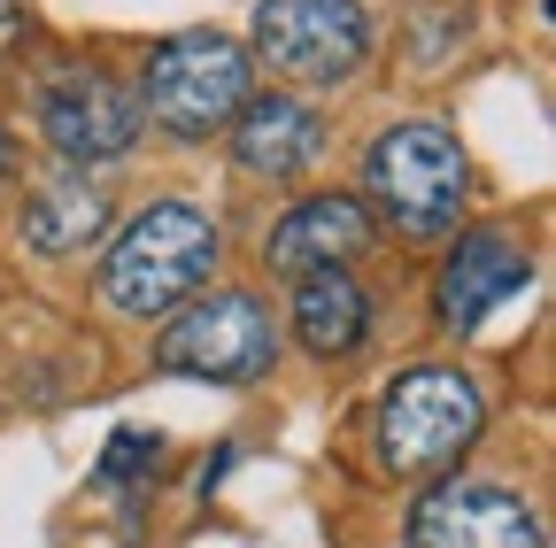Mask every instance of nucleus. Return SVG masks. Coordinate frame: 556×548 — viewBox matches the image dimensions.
<instances>
[{
  "label": "nucleus",
  "mask_w": 556,
  "mask_h": 548,
  "mask_svg": "<svg viewBox=\"0 0 556 548\" xmlns=\"http://www.w3.org/2000/svg\"><path fill=\"white\" fill-rule=\"evenodd\" d=\"M208 270H217V225L193 201H155L116 232V247L101 263V294L116 317H163L201 294Z\"/></svg>",
  "instance_id": "obj_1"
},
{
  "label": "nucleus",
  "mask_w": 556,
  "mask_h": 548,
  "mask_svg": "<svg viewBox=\"0 0 556 548\" xmlns=\"http://www.w3.org/2000/svg\"><path fill=\"white\" fill-rule=\"evenodd\" d=\"M364 193L379 201V217L409 240H441L464 217V193H471V163L456 148V131L433 116H409L387 124L371 155H364Z\"/></svg>",
  "instance_id": "obj_2"
},
{
  "label": "nucleus",
  "mask_w": 556,
  "mask_h": 548,
  "mask_svg": "<svg viewBox=\"0 0 556 548\" xmlns=\"http://www.w3.org/2000/svg\"><path fill=\"white\" fill-rule=\"evenodd\" d=\"M248 47L225 31H170L148 71H139V116H155L170 140H208L232 131V116L248 109Z\"/></svg>",
  "instance_id": "obj_3"
},
{
  "label": "nucleus",
  "mask_w": 556,
  "mask_h": 548,
  "mask_svg": "<svg viewBox=\"0 0 556 548\" xmlns=\"http://www.w3.org/2000/svg\"><path fill=\"white\" fill-rule=\"evenodd\" d=\"M479 425H486V402H479L471 371L409 364L379 402V456L394 471H441L479 441Z\"/></svg>",
  "instance_id": "obj_4"
},
{
  "label": "nucleus",
  "mask_w": 556,
  "mask_h": 548,
  "mask_svg": "<svg viewBox=\"0 0 556 548\" xmlns=\"http://www.w3.org/2000/svg\"><path fill=\"white\" fill-rule=\"evenodd\" d=\"M155 364L178 379H208V386H255L278 364V324L255 294H208L193 302L163 340H155Z\"/></svg>",
  "instance_id": "obj_5"
},
{
  "label": "nucleus",
  "mask_w": 556,
  "mask_h": 548,
  "mask_svg": "<svg viewBox=\"0 0 556 548\" xmlns=\"http://www.w3.org/2000/svg\"><path fill=\"white\" fill-rule=\"evenodd\" d=\"M255 54L294 86H340L364 71L371 24L356 0H255Z\"/></svg>",
  "instance_id": "obj_6"
},
{
  "label": "nucleus",
  "mask_w": 556,
  "mask_h": 548,
  "mask_svg": "<svg viewBox=\"0 0 556 548\" xmlns=\"http://www.w3.org/2000/svg\"><path fill=\"white\" fill-rule=\"evenodd\" d=\"M139 93L116 86L109 71H54L39 86V131L62 163H116L139 140Z\"/></svg>",
  "instance_id": "obj_7"
},
{
  "label": "nucleus",
  "mask_w": 556,
  "mask_h": 548,
  "mask_svg": "<svg viewBox=\"0 0 556 548\" xmlns=\"http://www.w3.org/2000/svg\"><path fill=\"white\" fill-rule=\"evenodd\" d=\"M409 548H548L526 495L495 479H448L409 510Z\"/></svg>",
  "instance_id": "obj_8"
},
{
  "label": "nucleus",
  "mask_w": 556,
  "mask_h": 548,
  "mask_svg": "<svg viewBox=\"0 0 556 548\" xmlns=\"http://www.w3.org/2000/svg\"><path fill=\"white\" fill-rule=\"evenodd\" d=\"M526 279H533V255H526L518 232H503V225L464 232L448 247V263H441V294H433L441 302V324L448 332H479L503 302L526 294Z\"/></svg>",
  "instance_id": "obj_9"
},
{
  "label": "nucleus",
  "mask_w": 556,
  "mask_h": 548,
  "mask_svg": "<svg viewBox=\"0 0 556 548\" xmlns=\"http://www.w3.org/2000/svg\"><path fill=\"white\" fill-rule=\"evenodd\" d=\"M371 247V217H364V201H348V193H309L294 201L287 217L270 225V270H294V279H309V270H340V263H356Z\"/></svg>",
  "instance_id": "obj_10"
},
{
  "label": "nucleus",
  "mask_w": 556,
  "mask_h": 548,
  "mask_svg": "<svg viewBox=\"0 0 556 548\" xmlns=\"http://www.w3.org/2000/svg\"><path fill=\"white\" fill-rule=\"evenodd\" d=\"M317 148H325V124H317V109L294 101V93H248V109L232 116V155H240V170H255V178H270V186L302 178V170L317 163Z\"/></svg>",
  "instance_id": "obj_11"
},
{
  "label": "nucleus",
  "mask_w": 556,
  "mask_h": 548,
  "mask_svg": "<svg viewBox=\"0 0 556 548\" xmlns=\"http://www.w3.org/2000/svg\"><path fill=\"white\" fill-rule=\"evenodd\" d=\"M294 332H302V348L317 364L356 356L364 332H371V294L348 279V270H309V279L294 286Z\"/></svg>",
  "instance_id": "obj_12"
},
{
  "label": "nucleus",
  "mask_w": 556,
  "mask_h": 548,
  "mask_svg": "<svg viewBox=\"0 0 556 548\" xmlns=\"http://www.w3.org/2000/svg\"><path fill=\"white\" fill-rule=\"evenodd\" d=\"M101 225H109V193L86 186L78 170L47 178V186L24 201V247H31V255H78V247L101 240Z\"/></svg>",
  "instance_id": "obj_13"
},
{
  "label": "nucleus",
  "mask_w": 556,
  "mask_h": 548,
  "mask_svg": "<svg viewBox=\"0 0 556 548\" xmlns=\"http://www.w3.org/2000/svg\"><path fill=\"white\" fill-rule=\"evenodd\" d=\"M163 463V433H139V425H116L109 433V448H101V463H93V487H131V479H148Z\"/></svg>",
  "instance_id": "obj_14"
},
{
  "label": "nucleus",
  "mask_w": 556,
  "mask_h": 548,
  "mask_svg": "<svg viewBox=\"0 0 556 548\" xmlns=\"http://www.w3.org/2000/svg\"><path fill=\"white\" fill-rule=\"evenodd\" d=\"M24 39V0H0V54Z\"/></svg>",
  "instance_id": "obj_15"
},
{
  "label": "nucleus",
  "mask_w": 556,
  "mask_h": 548,
  "mask_svg": "<svg viewBox=\"0 0 556 548\" xmlns=\"http://www.w3.org/2000/svg\"><path fill=\"white\" fill-rule=\"evenodd\" d=\"M0 178H9V140H0Z\"/></svg>",
  "instance_id": "obj_16"
}]
</instances>
